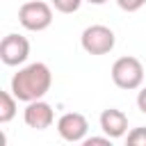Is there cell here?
I'll return each instance as SVG.
<instances>
[{
	"instance_id": "1",
	"label": "cell",
	"mask_w": 146,
	"mask_h": 146,
	"mask_svg": "<svg viewBox=\"0 0 146 146\" xmlns=\"http://www.w3.org/2000/svg\"><path fill=\"white\" fill-rule=\"evenodd\" d=\"M52 84V73L48 68V64L43 62H32L23 68H18V73H14L11 78V94L21 100V103H32L43 98L50 91Z\"/></svg>"
},
{
	"instance_id": "2",
	"label": "cell",
	"mask_w": 146,
	"mask_h": 146,
	"mask_svg": "<svg viewBox=\"0 0 146 146\" xmlns=\"http://www.w3.org/2000/svg\"><path fill=\"white\" fill-rule=\"evenodd\" d=\"M112 82L119 87V89H125V91H132V89H139L141 82H144V66L137 57H119L114 64H112Z\"/></svg>"
},
{
	"instance_id": "3",
	"label": "cell",
	"mask_w": 146,
	"mask_h": 146,
	"mask_svg": "<svg viewBox=\"0 0 146 146\" xmlns=\"http://www.w3.org/2000/svg\"><path fill=\"white\" fill-rule=\"evenodd\" d=\"M18 23L30 32H43L52 23V7L43 0H27L18 9Z\"/></svg>"
},
{
	"instance_id": "4",
	"label": "cell",
	"mask_w": 146,
	"mask_h": 146,
	"mask_svg": "<svg viewBox=\"0 0 146 146\" xmlns=\"http://www.w3.org/2000/svg\"><path fill=\"white\" fill-rule=\"evenodd\" d=\"M80 43H82V50L89 52V55H107V52L114 50L116 36L107 25L96 23V25H89V27L82 30Z\"/></svg>"
},
{
	"instance_id": "5",
	"label": "cell",
	"mask_w": 146,
	"mask_h": 146,
	"mask_svg": "<svg viewBox=\"0 0 146 146\" xmlns=\"http://www.w3.org/2000/svg\"><path fill=\"white\" fill-rule=\"evenodd\" d=\"M30 57V41L21 34H7L0 41V59L7 66H21Z\"/></svg>"
},
{
	"instance_id": "6",
	"label": "cell",
	"mask_w": 146,
	"mask_h": 146,
	"mask_svg": "<svg viewBox=\"0 0 146 146\" xmlns=\"http://www.w3.org/2000/svg\"><path fill=\"white\" fill-rule=\"evenodd\" d=\"M57 132H59V137L64 141H71V144L84 141L87 139V132H89V121L80 112H66L57 121Z\"/></svg>"
},
{
	"instance_id": "7",
	"label": "cell",
	"mask_w": 146,
	"mask_h": 146,
	"mask_svg": "<svg viewBox=\"0 0 146 146\" xmlns=\"http://www.w3.org/2000/svg\"><path fill=\"white\" fill-rule=\"evenodd\" d=\"M23 121H25L27 128L46 130V128L52 125V121H55V112H52V107H50L46 100L39 98V100L27 103V107H25V112H23Z\"/></svg>"
},
{
	"instance_id": "8",
	"label": "cell",
	"mask_w": 146,
	"mask_h": 146,
	"mask_svg": "<svg viewBox=\"0 0 146 146\" xmlns=\"http://www.w3.org/2000/svg\"><path fill=\"white\" fill-rule=\"evenodd\" d=\"M98 121H100V130L112 139H119V137H123L128 132V116H125V112H121L116 107L103 110Z\"/></svg>"
},
{
	"instance_id": "9",
	"label": "cell",
	"mask_w": 146,
	"mask_h": 146,
	"mask_svg": "<svg viewBox=\"0 0 146 146\" xmlns=\"http://www.w3.org/2000/svg\"><path fill=\"white\" fill-rule=\"evenodd\" d=\"M16 107H18V98L9 91H0V123H9L16 116Z\"/></svg>"
},
{
	"instance_id": "10",
	"label": "cell",
	"mask_w": 146,
	"mask_h": 146,
	"mask_svg": "<svg viewBox=\"0 0 146 146\" xmlns=\"http://www.w3.org/2000/svg\"><path fill=\"white\" fill-rule=\"evenodd\" d=\"M82 0H52V7L62 14H75L80 9Z\"/></svg>"
},
{
	"instance_id": "11",
	"label": "cell",
	"mask_w": 146,
	"mask_h": 146,
	"mask_svg": "<svg viewBox=\"0 0 146 146\" xmlns=\"http://www.w3.org/2000/svg\"><path fill=\"white\" fill-rule=\"evenodd\" d=\"M130 146H146V128H132L125 137Z\"/></svg>"
},
{
	"instance_id": "12",
	"label": "cell",
	"mask_w": 146,
	"mask_h": 146,
	"mask_svg": "<svg viewBox=\"0 0 146 146\" xmlns=\"http://www.w3.org/2000/svg\"><path fill=\"white\" fill-rule=\"evenodd\" d=\"M116 5L123 9V11H137L146 5V0H116Z\"/></svg>"
},
{
	"instance_id": "13",
	"label": "cell",
	"mask_w": 146,
	"mask_h": 146,
	"mask_svg": "<svg viewBox=\"0 0 146 146\" xmlns=\"http://www.w3.org/2000/svg\"><path fill=\"white\" fill-rule=\"evenodd\" d=\"M137 107L146 114V87H141V89H139V94H137Z\"/></svg>"
},
{
	"instance_id": "14",
	"label": "cell",
	"mask_w": 146,
	"mask_h": 146,
	"mask_svg": "<svg viewBox=\"0 0 146 146\" xmlns=\"http://www.w3.org/2000/svg\"><path fill=\"white\" fill-rule=\"evenodd\" d=\"M110 141H112V137H107V135L105 137H87L84 139L87 146H91V144H110Z\"/></svg>"
},
{
	"instance_id": "15",
	"label": "cell",
	"mask_w": 146,
	"mask_h": 146,
	"mask_svg": "<svg viewBox=\"0 0 146 146\" xmlns=\"http://www.w3.org/2000/svg\"><path fill=\"white\" fill-rule=\"evenodd\" d=\"M87 2H91V5H105L107 0H87Z\"/></svg>"
}]
</instances>
